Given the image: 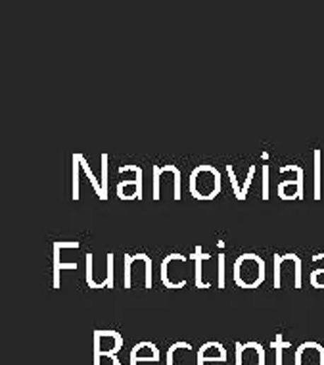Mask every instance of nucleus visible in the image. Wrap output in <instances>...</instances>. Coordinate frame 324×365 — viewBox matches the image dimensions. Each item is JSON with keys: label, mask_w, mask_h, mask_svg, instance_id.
Returning <instances> with one entry per match:
<instances>
[{"label": "nucleus", "mask_w": 324, "mask_h": 365, "mask_svg": "<svg viewBox=\"0 0 324 365\" xmlns=\"http://www.w3.org/2000/svg\"><path fill=\"white\" fill-rule=\"evenodd\" d=\"M125 172H132L134 173V179H123L115 189V193L120 196L121 200H142L144 198V189H140L139 179H137V166L132 164H127V166L120 167V173Z\"/></svg>", "instance_id": "7"}, {"label": "nucleus", "mask_w": 324, "mask_h": 365, "mask_svg": "<svg viewBox=\"0 0 324 365\" xmlns=\"http://www.w3.org/2000/svg\"><path fill=\"white\" fill-rule=\"evenodd\" d=\"M62 248H73V250H77L79 242L77 240H56V242H52V288H60L62 269H77L79 267L77 262H66V264L62 262Z\"/></svg>", "instance_id": "5"}, {"label": "nucleus", "mask_w": 324, "mask_h": 365, "mask_svg": "<svg viewBox=\"0 0 324 365\" xmlns=\"http://www.w3.org/2000/svg\"><path fill=\"white\" fill-rule=\"evenodd\" d=\"M106 266H108V288H113L115 277H113V254L106 256Z\"/></svg>", "instance_id": "26"}, {"label": "nucleus", "mask_w": 324, "mask_h": 365, "mask_svg": "<svg viewBox=\"0 0 324 365\" xmlns=\"http://www.w3.org/2000/svg\"><path fill=\"white\" fill-rule=\"evenodd\" d=\"M311 264L318 266L315 271H311V286H315V288H324V254L313 256Z\"/></svg>", "instance_id": "15"}, {"label": "nucleus", "mask_w": 324, "mask_h": 365, "mask_svg": "<svg viewBox=\"0 0 324 365\" xmlns=\"http://www.w3.org/2000/svg\"><path fill=\"white\" fill-rule=\"evenodd\" d=\"M296 365H324V348L318 342H303L298 346Z\"/></svg>", "instance_id": "9"}, {"label": "nucleus", "mask_w": 324, "mask_h": 365, "mask_svg": "<svg viewBox=\"0 0 324 365\" xmlns=\"http://www.w3.org/2000/svg\"><path fill=\"white\" fill-rule=\"evenodd\" d=\"M159 364V348L154 342H139L129 354V365Z\"/></svg>", "instance_id": "10"}, {"label": "nucleus", "mask_w": 324, "mask_h": 365, "mask_svg": "<svg viewBox=\"0 0 324 365\" xmlns=\"http://www.w3.org/2000/svg\"><path fill=\"white\" fill-rule=\"evenodd\" d=\"M226 175H228V179H231L234 196H236V200H238V202H242V186H240L238 179H236V175H234V167H232L231 164H226Z\"/></svg>", "instance_id": "18"}, {"label": "nucleus", "mask_w": 324, "mask_h": 365, "mask_svg": "<svg viewBox=\"0 0 324 365\" xmlns=\"http://www.w3.org/2000/svg\"><path fill=\"white\" fill-rule=\"evenodd\" d=\"M159 169H161L159 166H154V169H152V173H154V194H152V198L156 200V202L161 198V194H159V183H161V177H159Z\"/></svg>", "instance_id": "23"}, {"label": "nucleus", "mask_w": 324, "mask_h": 365, "mask_svg": "<svg viewBox=\"0 0 324 365\" xmlns=\"http://www.w3.org/2000/svg\"><path fill=\"white\" fill-rule=\"evenodd\" d=\"M253 175H255V166L250 167V172H248V179H245V183L242 185V202H244V200L248 198V194H250V186H252L253 183Z\"/></svg>", "instance_id": "24"}, {"label": "nucleus", "mask_w": 324, "mask_h": 365, "mask_svg": "<svg viewBox=\"0 0 324 365\" xmlns=\"http://www.w3.org/2000/svg\"><path fill=\"white\" fill-rule=\"evenodd\" d=\"M323 152L320 150H313V169H315V179H313V198L320 200V166H323Z\"/></svg>", "instance_id": "14"}, {"label": "nucleus", "mask_w": 324, "mask_h": 365, "mask_svg": "<svg viewBox=\"0 0 324 365\" xmlns=\"http://www.w3.org/2000/svg\"><path fill=\"white\" fill-rule=\"evenodd\" d=\"M221 172L209 164H199L190 173V194L196 200H213L221 193Z\"/></svg>", "instance_id": "2"}, {"label": "nucleus", "mask_w": 324, "mask_h": 365, "mask_svg": "<svg viewBox=\"0 0 324 365\" xmlns=\"http://www.w3.org/2000/svg\"><path fill=\"white\" fill-rule=\"evenodd\" d=\"M190 358H192V344H188V342H175L167 350L166 365H190Z\"/></svg>", "instance_id": "11"}, {"label": "nucleus", "mask_w": 324, "mask_h": 365, "mask_svg": "<svg viewBox=\"0 0 324 365\" xmlns=\"http://www.w3.org/2000/svg\"><path fill=\"white\" fill-rule=\"evenodd\" d=\"M79 172H81L79 159L73 158V191H71L73 200H79V196H81V191H79L81 177H79Z\"/></svg>", "instance_id": "17"}, {"label": "nucleus", "mask_w": 324, "mask_h": 365, "mask_svg": "<svg viewBox=\"0 0 324 365\" xmlns=\"http://www.w3.org/2000/svg\"><path fill=\"white\" fill-rule=\"evenodd\" d=\"M226 361V348L221 342H205L198 352H196V364L198 365H209L217 364L223 365Z\"/></svg>", "instance_id": "8"}, {"label": "nucleus", "mask_w": 324, "mask_h": 365, "mask_svg": "<svg viewBox=\"0 0 324 365\" xmlns=\"http://www.w3.org/2000/svg\"><path fill=\"white\" fill-rule=\"evenodd\" d=\"M267 264L258 254H242L234 262V283L240 288H258L267 279Z\"/></svg>", "instance_id": "1"}, {"label": "nucleus", "mask_w": 324, "mask_h": 365, "mask_svg": "<svg viewBox=\"0 0 324 365\" xmlns=\"http://www.w3.org/2000/svg\"><path fill=\"white\" fill-rule=\"evenodd\" d=\"M274 288H282V266H280V262H282V256L280 254H274Z\"/></svg>", "instance_id": "21"}, {"label": "nucleus", "mask_w": 324, "mask_h": 365, "mask_svg": "<svg viewBox=\"0 0 324 365\" xmlns=\"http://www.w3.org/2000/svg\"><path fill=\"white\" fill-rule=\"evenodd\" d=\"M271 348L274 350V356H277V364L274 365H284V350L291 348V342L282 340V335H277V339L271 342Z\"/></svg>", "instance_id": "16"}, {"label": "nucleus", "mask_w": 324, "mask_h": 365, "mask_svg": "<svg viewBox=\"0 0 324 365\" xmlns=\"http://www.w3.org/2000/svg\"><path fill=\"white\" fill-rule=\"evenodd\" d=\"M236 365H267V350L259 342H236Z\"/></svg>", "instance_id": "6"}, {"label": "nucleus", "mask_w": 324, "mask_h": 365, "mask_svg": "<svg viewBox=\"0 0 324 365\" xmlns=\"http://www.w3.org/2000/svg\"><path fill=\"white\" fill-rule=\"evenodd\" d=\"M86 285L94 288L96 281H94V256L93 254H86Z\"/></svg>", "instance_id": "19"}, {"label": "nucleus", "mask_w": 324, "mask_h": 365, "mask_svg": "<svg viewBox=\"0 0 324 365\" xmlns=\"http://www.w3.org/2000/svg\"><path fill=\"white\" fill-rule=\"evenodd\" d=\"M123 348V339L115 331H94V356L93 364L100 365L102 358H117Z\"/></svg>", "instance_id": "3"}, {"label": "nucleus", "mask_w": 324, "mask_h": 365, "mask_svg": "<svg viewBox=\"0 0 324 365\" xmlns=\"http://www.w3.org/2000/svg\"><path fill=\"white\" fill-rule=\"evenodd\" d=\"M212 258V256H209V254H204L202 252V248H196V252L192 254V256H190V259H192L194 262V266H196V286H198V288H209V283H207V281H204L202 279V264H204V262H207V259Z\"/></svg>", "instance_id": "12"}, {"label": "nucleus", "mask_w": 324, "mask_h": 365, "mask_svg": "<svg viewBox=\"0 0 324 365\" xmlns=\"http://www.w3.org/2000/svg\"><path fill=\"white\" fill-rule=\"evenodd\" d=\"M73 158L79 159L81 164V169H83V173H85L86 177H88V181H91V185H93L94 193L98 194V198L102 200L104 198V191H102V183H100L98 179H96V175L93 173V169L88 167V162H86V158L83 156V154H73Z\"/></svg>", "instance_id": "13"}, {"label": "nucleus", "mask_w": 324, "mask_h": 365, "mask_svg": "<svg viewBox=\"0 0 324 365\" xmlns=\"http://www.w3.org/2000/svg\"><path fill=\"white\" fill-rule=\"evenodd\" d=\"M282 173H296V179L280 181L278 185L280 200H303V167L291 164V166L280 167V175Z\"/></svg>", "instance_id": "4"}, {"label": "nucleus", "mask_w": 324, "mask_h": 365, "mask_svg": "<svg viewBox=\"0 0 324 365\" xmlns=\"http://www.w3.org/2000/svg\"><path fill=\"white\" fill-rule=\"evenodd\" d=\"M225 264L226 258L225 254H219V288H225L226 286V279H225Z\"/></svg>", "instance_id": "22"}, {"label": "nucleus", "mask_w": 324, "mask_h": 365, "mask_svg": "<svg viewBox=\"0 0 324 365\" xmlns=\"http://www.w3.org/2000/svg\"><path fill=\"white\" fill-rule=\"evenodd\" d=\"M108 154H102V179H100V183H102V191H104V198H102V202H106L108 200Z\"/></svg>", "instance_id": "20"}, {"label": "nucleus", "mask_w": 324, "mask_h": 365, "mask_svg": "<svg viewBox=\"0 0 324 365\" xmlns=\"http://www.w3.org/2000/svg\"><path fill=\"white\" fill-rule=\"evenodd\" d=\"M269 164H265L263 166V200L265 202H269L271 198V194H269Z\"/></svg>", "instance_id": "25"}]
</instances>
